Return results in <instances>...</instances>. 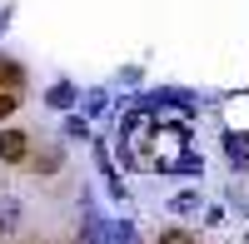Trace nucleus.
I'll list each match as a JSON object with an SVG mask.
<instances>
[{
    "mask_svg": "<svg viewBox=\"0 0 249 244\" xmlns=\"http://www.w3.org/2000/svg\"><path fill=\"white\" fill-rule=\"evenodd\" d=\"M30 159V135L25 130H0V165H25Z\"/></svg>",
    "mask_w": 249,
    "mask_h": 244,
    "instance_id": "nucleus-1",
    "label": "nucleus"
},
{
    "mask_svg": "<svg viewBox=\"0 0 249 244\" xmlns=\"http://www.w3.org/2000/svg\"><path fill=\"white\" fill-rule=\"evenodd\" d=\"M75 95H80V90L70 85V80H60V85H50V90H45V105H50V110H65V115H70V110H75Z\"/></svg>",
    "mask_w": 249,
    "mask_h": 244,
    "instance_id": "nucleus-2",
    "label": "nucleus"
},
{
    "mask_svg": "<svg viewBox=\"0 0 249 244\" xmlns=\"http://www.w3.org/2000/svg\"><path fill=\"white\" fill-rule=\"evenodd\" d=\"M105 244H140V229L130 219H105Z\"/></svg>",
    "mask_w": 249,
    "mask_h": 244,
    "instance_id": "nucleus-3",
    "label": "nucleus"
},
{
    "mask_svg": "<svg viewBox=\"0 0 249 244\" xmlns=\"http://www.w3.org/2000/svg\"><path fill=\"white\" fill-rule=\"evenodd\" d=\"M105 105H110V95L105 90H85V95H75V115H105Z\"/></svg>",
    "mask_w": 249,
    "mask_h": 244,
    "instance_id": "nucleus-4",
    "label": "nucleus"
},
{
    "mask_svg": "<svg viewBox=\"0 0 249 244\" xmlns=\"http://www.w3.org/2000/svg\"><path fill=\"white\" fill-rule=\"evenodd\" d=\"M30 170H35V174H60V170H65V155H60V145L40 150V155L30 159Z\"/></svg>",
    "mask_w": 249,
    "mask_h": 244,
    "instance_id": "nucleus-5",
    "label": "nucleus"
},
{
    "mask_svg": "<svg viewBox=\"0 0 249 244\" xmlns=\"http://www.w3.org/2000/svg\"><path fill=\"white\" fill-rule=\"evenodd\" d=\"M0 85H5V90H15V95H20V90H25V70H20L15 60H0Z\"/></svg>",
    "mask_w": 249,
    "mask_h": 244,
    "instance_id": "nucleus-6",
    "label": "nucleus"
},
{
    "mask_svg": "<svg viewBox=\"0 0 249 244\" xmlns=\"http://www.w3.org/2000/svg\"><path fill=\"white\" fill-rule=\"evenodd\" d=\"M170 209H175V214H195V209H199V194H195V190H179V194L170 199Z\"/></svg>",
    "mask_w": 249,
    "mask_h": 244,
    "instance_id": "nucleus-7",
    "label": "nucleus"
},
{
    "mask_svg": "<svg viewBox=\"0 0 249 244\" xmlns=\"http://www.w3.org/2000/svg\"><path fill=\"white\" fill-rule=\"evenodd\" d=\"M65 135H70V139H90V120L70 110V115H65Z\"/></svg>",
    "mask_w": 249,
    "mask_h": 244,
    "instance_id": "nucleus-8",
    "label": "nucleus"
},
{
    "mask_svg": "<svg viewBox=\"0 0 249 244\" xmlns=\"http://www.w3.org/2000/svg\"><path fill=\"white\" fill-rule=\"evenodd\" d=\"M15 105H20V95H15V90H0V120H10Z\"/></svg>",
    "mask_w": 249,
    "mask_h": 244,
    "instance_id": "nucleus-9",
    "label": "nucleus"
},
{
    "mask_svg": "<svg viewBox=\"0 0 249 244\" xmlns=\"http://www.w3.org/2000/svg\"><path fill=\"white\" fill-rule=\"evenodd\" d=\"M120 85H130V90L144 85V70H140V65H124V70H120Z\"/></svg>",
    "mask_w": 249,
    "mask_h": 244,
    "instance_id": "nucleus-10",
    "label": "nucleus"
},
{
    "mask_svg": "<svg viewBox=\"0 0 249 244\" xmlns=\"http://www.w3.org/2000/svg\"><path fill=\"white\" fill-rule=\"evenodd\" d=\"M160 244H199L190 229H170V234H160Z\"/></svg>",
    "mask_w": 249,
    "mask_h": 244,
    "instance_id": "nucleus-11",
    "label": "nucleus"
},
{
    "mask_svg": "<svg viewBox=\"0 0 249 244\" xmlns=\"http://www.w3.org/2000/svg\"><path fill=\"white\" fill-rule=\"evenodd\" d=\"M105 185H110L115 199H124V179H120V170H105Z\"/></svg>",
    "mask_w": 249,
    "mask_h": 244,
    "instance_id": "nucleus-12",
    "label": "nucleus"
},
{
    "mask_svg": "<svg viewBox=\"0 0 249 244\" xmlns=\"http://www.w3.org/2000/svg\"><path fill=\"white\" fill-rule=\"evenodd\" d=\"M10 15H15L10 5H0V35H5V30H10Z\"/></svg>",
    "mask_w": 249,
    "mask_h": 244,
    "instance_id": "nucleus-13",
    "label": "nucleus"
},
{
    "mask_svg": "<svg viewBox=\"0 0 249 244\" xmlns=\"http://www.w3.org/2000/svg\"><path fill=\"white\" fill-rule=\"evenodd\" d=\"M5 234H10V225H5V219H0V239H5Z\"/></svg>",
    "mask_w": 249,
    "mask_h": 244,
    "instance_id": "nucleus-14",
    "label": "nucleus"
}]
</instances>
